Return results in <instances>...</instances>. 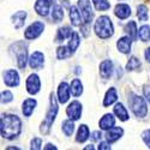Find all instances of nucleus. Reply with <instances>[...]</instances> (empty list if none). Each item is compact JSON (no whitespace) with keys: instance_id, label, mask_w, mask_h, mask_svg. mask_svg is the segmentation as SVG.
<instances>
[{"instance_id":"nucleus-1","label":"nucleus","mask_w":150,"mask_h":150,"mask_svg":"<svg viewBox=\"0 0 150 150\" xmlns=\"http://www.w3.org/2000/svg\"><path fill=\"white\" fill-rule=\"evenodd\" d=\"M0 131H1V136L6 139L16 138L22 131L21 119L15 114L3 115L1 122H0Z\"/></svg>"},{"instance_id":"nucleus-2","label":"nucleus","mask_w":150,"mask_h":150,"mask_svg":"<svg viewBox=\"0 0 150 150\" xmlns=\"http://www.w3.org/2000/svg\"><path fill=\"white\" fill-rule=\"evenodd\" d=\"M95 33L100 39H109L113 35L114 29H113V24L109 17L107 16H101L98 17L97 21L95 22Z\"/></svg>"},{"instance_id":"nucleus-3","label":"nucleus","mask_w":150,"mask_h":150,"mask_svg":"<svg viewBox=\"0 0 150 150\" xmlns=\"http://www.w3.org/2000/svg\"><path fill=\"white\" fill-rule=\"evenodd\" d=\"M49 102H51V106H49V109L47 112L46 119H45V121L42 122L41 127H40V131L43 134H48L49 129H51V126L53 125V122L55 120V117H57V113H58V102H57V97L54 96L53 93H51Z\"/></svg>"},{"instance_id":"nucleus-4","label":"nucleus","mask_w":150,"mask_h":150,"mask_svg":"<svg viewBox=\"0 0 150 150\" xmlns=\"http://www.w3.org/2000/svg\"><path fill=\"white\" fill-rule=\"evenodd\" d=\"M129 106L131 107V110L133 112V114L138 118H144L148 113V107L145 103V100L136 94H130Z\"/></svg>"},{"instance_id":"nucleus-5","label":"nucleus","mask_w":150,"mask_h":150,"mask_svg":"<svg viewBox=\"0 0 150 150\" xmlns=\"http://www.w3.org/2000/svg\"><path fill=\"white\" fill-rule=\"evenodd\" d=\"M16 48V57H17V62H18V67L24 70L27 66V61H28V51H27V46L23 42H17L13 45Z\"/></svg>"},{"instance_id":"nucleus-6","label":"nucleus","mask_w":150,"mask_h":150,"mask_svg":"<svg viewBox=\"0 0 150 150\" xmlns=\"http://www.w3.org/2000/svg\"><path fill=\"white\" fill-rule=\"evenodd\" d=\"M43 29H45V24L42 22H35L25 30L24 36H25L27 40H35L42 34Z\"/></svg>"},{"instance_id":"nucleus-7","label":"nucleus","mask_w":150,"mask_h":150,"mask_svg":"<svg viewBox=\"0 0 150 150\" xmlns=\"http://www.w3.org/2000/svg\"><path fill=\"white\" fill-rule=\"evenodd\" d=\"M78 7L82 11V16L85 21V23L88 24L93 21V10H91V4L89 0H79L78 1Z\"/></svg>"},{"instance_id":"nucleus-8","label":"nucleus","mask_w":150,"mask_h":150,"mask_svg":"<svg viewBox=\"0 0 150 150\" xmlns=\"http://www.w3.org/2000/svg\"><path fill=\"white\" fill-rule=\"evenodd\" d=\"M41 89V82L37 74H30L27 79V90L29 94L35 95Z\"/></svg>"},{"instance_id":"nucleus-9","label":"nucleus","mask_w":150,"mask_h":150,"mask_svg":"<svg viewBox=\"0 0 150 150\" xmlns=\"http://www.w3.org/2000/svg\"><path fill=\"white\" fill-rule=\"evenodd\" d=\"M66 114L71 120H78L82 114V105L78 101H72L66 108Z\"/></svg>"},{"instance_id":"nucleus-10","label":"nucleus","mask_w":150,"mask_h":150,"mask_svg":"<svg viewBox=\"0 0 150 150\" xmlns=\"http://www.w3.org/2000/svg\"><path fill=\"white\" fill-rule=\"evenodd\" d=\"M4 82L7 86H18L19 84V76L18 72L15 70H7L4 73Z\"/></svg>"},{"instance_id":"nucleus-11","label":"nucleus","mask_w":150,"mask_h":150,"mask_svg":"<svg viewBox=\"0 0 150 150\" xmlns=\"http://www.w3.org/2000/svg\"><path fill=\"white\" fill-rule=\"evenodd\" d=\"M43 62H45V57L41 52H34L29 59L30 67L35 70H40L43 66Z\"/></svg>"},{"instance_id":"nucleus-12","label":"nucleus","mask_w":150,"mask_h":150,"mask_svg":"<svg viewBox=\"0 0 150 150\" xmlns=\"http://www.w3.org/2000/svg\"><path fill=\"white\" fill-rule=\"evenodd\" d=\"M131 45H132V39L127 35V36H124V37H120L117 42V47L118 49L124 53V54H129L130 51H131Z\"/></svg>"},{"instance_id":"nucleus-13","label":"nucleus","mask_w":150,"mask_h":150,"mask_svg":"<svg viewBox=\"0 0 150 150\" xmlns=\"http://www.w3.org/2000/svg\"><path fill=\"white\" fill-rule=\"evenodd\" d=\"M70 91L71 88H69L67 83L62 82L59 84V89H58V98L60 103H66L70 98Z\"/></svg>"},{"instance_id":"nucleus-14","label":"nucleus","mask_w":150,"mask_h":150,"mask_svg":"<svg viewBox=\"0 0 150 150\" xmlns=\"http://www.w3.org/2000/svg\"><path fill=\"white\" fill-rule=\"evenodd\" d=\"M49 8H51V3L49 0H37L35 4V11L37 15L46 17L49 13Z\"/></svg>"},{"instance_id":"nucleus-15","label":"nucleus","mask_w":150,"mask_h":150,"mask_svg":"<svg viewBox=\"0 0 150 150\" xmlns=\"http://www.w3.org/2000/svg\"><path fill=\"white\" fill-rule=\"evenodd\" d=\"M112 73H113V62L110 60H103L101 62V65H100V74H101V77L105 78V79H108Z\"/></svg>"},{"instance_id":"nucleus-16","label":"nucleus","mask_w":150,"mask_h":150,"mask_svg":"<svg viewBox=\"0 0 150 150\" xmlns=\"http://www.w3.org/2000/svg\"><path fill=\"white\" fill-rule=\"evenodd\" d=\"M114 13L119 19H126L131 16V7L126 4H118L115 6Z\"/></svg>"},{"instance_id":"nucleus-17","label":"nucleus","mask_w":150,"mask_h":150,"mask_svg":"<svg viewBox=\"0 0 150 150\" xmlns=\"http://www.w3.org/2000/svg\"><path fill=\"white\" fill-rule=\"evenodd\" d=\"M124 133V130L121 127H112L109 130H107V133H106V139L109 142V143H114L115 141H118L120 137L122 136Z\"/></svg>"},{"instance_id":"nucleus-18","label":"nucleus","mask_w":150,"mask_h":150,"mask_svg":"<svg viewBox=\"0 0 150 150\" xmlns=\"http://www.w3.org/2000/svg\"><path fill=\"white\" fill-rule=\"evenodd\" d=\"M25 18H27V12L25 11H18L16 13L12 16V24L15 25L16 29H19L24 25V23H25Z\"/></svg>"},{"instance_id":"nucleus-19","label":"nucleus","mask_w":150,"mask_h":150,"mask_svg":"<svg viewBox=\"0 0 150 150\" xmlns=\"http://www.w3.org/2000/svg\"><path fill=\"white\" fill-rule=\"evenodd\" d=\"M115 124V120H114V117L112 114H106L105 117H102V119L100 120L98 125H100V129L101 130H109L114 126Z\"/></svg>"},{"instance_id":"nucleus-20","label":"nucleus","mask_w":150,"mask_h":150,"mask_svg":"<svg viewBox=\"0 0 150 150\" xmlns=\"http://www.w3.org/2000/svg\"><path fill=\"white\" fill-rule=\"evenodd\" d=\"M35 107H36V100H34V98H27L25 101L23 102V108H22L23 114L25 115V117H30L33 114Z\"/></svg>"},{"instance_id":"nucleus-21","label":"nucleus","mask_w":150,"mask_h":150,"mask_svg":"<svg viewBox=\"0 0 150 150\" xmlns=\"http://www.w3.org/2000/svg\"><path fill=\"white\" fill-rule=\"evenodd\" d=\"M70 19L72 25L74 27H78L82 24V16H81V12L78 11V8L76 6H72L70 8Z\"/></svg>"},{"instance_id":"nucleus-22","label":"nucleus","mask_w":150,"mask_h":150,"mask_svg":"<svg viewBox=\"0 0 150 150\" xmlns=\"http://www.w3.org/2000/svg\"><path fill=\"white\" fill-rule=\"evenodd\" d=\"M118 98V95H117V90L115 88H110L107 93H106V96H105V100H103V107H108L110 105H113Z\"/></svg>"},{"instance_id":"nucleus-23","label":"nucleus","mask_w":150,"mask_h":150,"mask_svg":"<svg viewBox=\"0 0 150 150\" xmlns=\"http://www.w3.org/2000/svg\"><path fill=\"white\" fill-rule=\"evenodd\" d=\"M88 138H89V129H88V126H86V125H81L79 129H78V132H77V136H76V141L78 143H83Z\"/></svg>"},{"instance_id":"nucleus-24","label":"nucleus","mask_w":150,"mask_h":150,"mask_svg":"<svg viewBox=\"0 0 150 150\" xmlns=\"http://www.w3.org/2000/svg\"><path fill=\"white\" fill-rule=\"evenodd\" d=\"M114 114L121 120V121H126L129 119V113L126 108H125L121 103H117L114 107Z\"/></svg>"},{"instance_id":"nucleus-25","label":"nucleus","mask_w":150,"mask_h":150,"mask_svg":"<svg viewBox=\"0 0 150 150\" xmlns=\"http://www.w3.org/2000/svg\"><path fill=\"white\" fill-rule=\"evenodd\" d=\"M72 35V30L70 27H64V28H60L58 30L57 37H55V41L57 42H62L64 40H66L67 37H71Z\"/></svg>"},{"instance_id":"nucleus-26","label":"nucleus","mask_w":150,"mask_h":150,"mask_svg":"<svg viewBox=\"0 0 150 150\" xmlns=\"http://www.w3.org/2000/svg\"><path fill=\"white\" fill-rule=\"evenodd\" d=\"M70 88H71V93H72V95H73L74 97H78V96L82 95V93H83V85H82V82H81L78 78H76V79L72 81Z\"/></svg>"},{"instance_id":"nucleus-27","label":"nucleus","mask_w":150,"mask_h":150,"mask_svg":"<svg viewBox=\"0 0 150 150\" xmlns=\"http://www.w3.org/2000/svg\"><path fill=\"white\" fill-rule=\"evenodd\" d=\"M124 30H125V33H126L132 40H134L137 37V25H136V22L130 21L126 25H125Z\"/></svg>"},{"instance_id":"nucleus-28","label":"nucleus","mask_w":150,"mask_h":150,"mask_svg":"<svg viewBox=\"0 0 150 150\" xmlns=\"http://www.w3.org/2000/svg\"><path fill=\"white\" fill-rule=\"evenodd\" d=\"M81 43V40H79V35L77 33H72L71 37H70V42H69V48L72 53L76 52V49L78 48Z\"/></svg>"},{"instance_id":"nucleus-29","label":"nucleus","mask_w":150,"mask_h":150,"mask_svg":"<svg viewBox=\"0 0 150 150\" xmlns=\"http://www.w3.org/2000/svg\"><path fill=\"white\" fill-rule=\"evenodd\" d=\"M62 18H64V10H62L61 6L55 5L52 10V19L55 23H59V22L62 21Z\"/></svg>"},{"instance_id":"nucleus-30","label":"nucleus","mask_w":150,"mask_h":150,"mask_svg":"<svg viewBox=\"0 0 150 150\" xmlns=\"http://www.w3.org/2000/svg\"><path fill=\"white\" fill-rule=\"evenodd\" d=\"M138 37L143 42L150 41V27L149 25H143L138 30Z\"/></svg>"},{"instance_id":"nucleus-31","label":"nucleus","mask_w":150,"mask_h":150,"mask_svg":"<svg viewBox=\"0 0 150 150\" xmlns=\"http://www.w3.org/2000/svg\"><path fill=\"white\" fill-rule=\"evenodd\" d=\"M62 131L66 136H71L74 131V124H73V120H65L62 121Z\"/></svg>"},{"instance_id":"nucleus-32","label":"nucleus","mask_w":150,"mask_h":150,"mask_svg":"<svg viewBox=\"0 0 150 150\" xmlns=\"http://www.w3.org/2000/svg\"><path fill=\"white\" fill-rule=\"evenodd\" d=\"M93 3L97 11H107L110 8V4L107 0H93Z\"/></svg>"},{"instance_id":"nucleus-33","label":"nucleus","mask_w":150,"mask_h":150,"mask_svg":"<svg viewBox=\"0 0 150 150\" xmlns=\"http://www.w3.org/2000/svg\"><path fill=\"white\" fill-rule=\"evenodd\" d=\"M71 54H72V52L70 51V48H69V47L60 46V47H58V49H57L58 59H66V58H69Z\"/></svg>"},{"instance_id":"nucleus-34","label":"nucleus","mask_w":150,"mask_h":150,"mask_svg":"<svg viewBox=\"0 0 150 150\" xmlns=\"http://www.w3.org/2000/svg\"><path fill=\"white\" fill-rule=\"evenodd\" d=\"M139 67H141L139 59H137L136 57H131L130 60L127 61V65H126L127 71H134V70H138Z\"/></svg>"},{"instance_id":"nucleus-35","label":"nucleus","mask_w":150,"mask_h":150,"mask_svg":"<svg viewBox=\"0 0 150 150\" xmlns=\"http://www.w3.org/2000/svg\"><path fill=\"white\" fill-rule=\"evenodd\" d=\"M137 16H138L139 21H142V22L148 21L149 13H148V8H146L145 5H139L138 6V8H137Z\"/></svg>"},{"instance_id":"nucleus-36","label":"nucleus","mask_w":150,"mask_h":150,"mask_svg":"<svg viewBox=\"0 0 150 150\" xmlns=\"http://www.w3.org/2000/svg\"><path fill=\"white\" fill-rule=\"evenodd\" d=\"M13 100V95H12L11 91L6 90V91H3L1 93V102L3 103H8Z\"/></svg>"},{"instance_id":"nucleus-37","label":"nucleus","mask_w":150,"mask_h":150,"mask_svg":"<svg viewBox=\"0 0 150 150\" xmlns=\"http://www.w3.org/2000/svg\"><path fill=\"white\" fill-rule=\"evenodd\" d=\"M41 145H42V139L41 138H34L31 141V149H35V150H39L41 149Z\"/></svg>"},{"instance_id":"nucleus-38","label":"nucleus","mask_w":150,"mask_h":150,"mask_svg":"<svg viewBox=\"0 0 150 150\" xmlns=\"http://www.w3.org/2000/svg\"><path fill=\"white\" fill-rule=\"evenodd\" d=\"M142 139L144 141V143L146 144V146L150 149V130H146L142 133Z\"/></svg>"},{"instance_id":"nucleus-39","label":"nucleus","mask_w":150,"mask_h":150,"mask_svg":"<svg viewBox=\"0 0 150 150\" xmlns=\"http://www.w3.org/2000/svg\"><path fill=\"white\" fill-rule=\"evenodd\" d=\"M101 136H102V133L100 132V131H94V132L91 133V141H93V142L100 141V139H101Z\"/></svg>"},{"instance_id":"nucleus-40","label":"nucleus","mask_w":150,"mask_h":150,"mask_svg":"<svg viewBox=\"0 0 150 150\" xmlns=\"http://www.w3.org/2000/svg\"><path fill=\"white\" fill-rule=\"evenodd\" d=\"M143 91H144V96L146 97V100H148L149 103H150V85H145Z\"/></svg>"},{"instance_id":"nucleus-41","label":"nucleus","mask_w":150,"mask_h":150,"mask_svg":"<svg viewBox=\"0 0 150 150\" xmlns=\"http://www.w3.org/2000/svg\"><path fill=\"white\" fill-rule=\"evenodd\" d=\"M108 143H109L108 141L107 142H101V143H100V145H98V149L100 150H105V149L106 150H109L110 149V145H108Z\"/></svg>"},{"instance_id":"nucleus-42","label":"nucleus","mask_w":150,"mask_h":150,"mask_svg":"<svg viewBox=\"0 0 150 150\" xmlns=\"http://www.w3.org/2000/svg\"><path fill=\"white\" fill-rule=\"evenodd\" d=\"M145 59L148 62H150V47L146 48V51H145Z\"/></svg>"},{"instance_id":"nucleus-43","label":"nucleus","mask_w":150,"mask_h":150,"mask_svg":"<svg viewBox=\"0 0 150 150\" xmlns=\"http://www.w3.org/2000/svg\"><path fill=\"white\" fill-rule=\"evenodd\" d=\"M45 149H46V150H48V149H57V146H54L53 144H47V145L45 146Z\"/></svg>"},{"instance_id":"nucleus-44","label":"nucleus","mask_w":150,"mask_h":150,"mask_svg":"<svg viewBox=\"0 0 150 150\" xmlns=\"http://www.w3.org/2000/svg\"><path fill=\"white\" fill-rule=\"evenodd\" d=\"M90 149H91V150H93V149H94V146H93V145H91V144H90V145H89V146H86V148H85V150H90Z\"/></svg>"}]
</instances>
